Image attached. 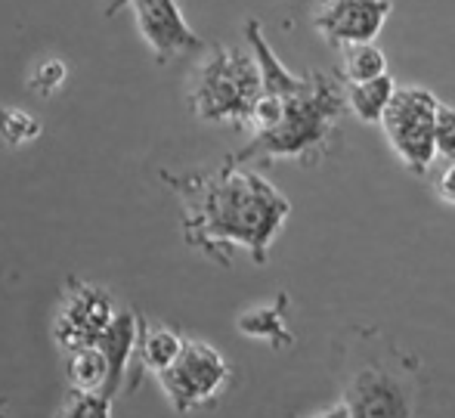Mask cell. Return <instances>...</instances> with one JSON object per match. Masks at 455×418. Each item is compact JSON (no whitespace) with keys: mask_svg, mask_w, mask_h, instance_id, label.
<instances>
[{"mask_svg":"<svg viewBox=\"0 0 455 418\" xmlns=\"http://www.w3.org/2000/svg\"><path fill=\"white\" fill-rule=\"evenodd\" d=\"M162 183L180 198L186 245L220 267L233 263L235 248L248 251L254 263H267L273 242L291 214V202L273 180L233 158L214 171H162Z\"/></svg>","mask_w":455,"mask_h":418,"instance_id":"cell-1","label":"cell"},{"mask_svg":"<svg viewBox=\"0 0 455 418\" xmlns=\"http://www.w3.org/2000/svg\"><path fill=\"white\" fill-rule=\"evenodd\" d=\"M245 37L264 72V100L254 112L248 146L229 158L242 165L275 158L319 165L338 143L341 115L347 112V81L338 75V68L294 75L273 53L258 19L245 22Z\"/></svg>","mask_w":455,"mask_h":418,"instance_id":"cell-2","label":"cell"},{"mask_svg":"<svg viewBox=\"0 0 455 418\" xmlns=\"http://www.w3.org/2000/svg\"><path fill=\"white\" fill-rule=\"evenodd\" d=\"M344 403L354 418H421L425 372L409 350L360 326L344 344Z\"/></svg>","mask_w":455,"mask_h":418,"instance_id":"cell-3","label":"cell"},{"mask_svg":"<svg viewBox=\"0 0 455 418\" xmlns=\"http://www.w3.org/2000/svg\"><path fill=\"white\" fill-rule=\"evenodd\" d=\"M260 100L264 72L251 47L217 44L186 81V106L204 125H233L239 131H251Z\"/></svg>","mask_w":455,"mask_h":418,"instance_id":"cell-4","label":"cell"},{"mask_svg":"<svg viewBox=\"0 0 455 418\" xmlns=\"http://www.w3.org/2000/svg\"><path fill=\"white\" fill-rule=\"evenodd\" d=\"M437 109L440 100L425 87H396L381 131L403 165L425 177L437 158Z\"/></svg>","mask_w":455,"mask_h":418,"instance_id":"cell-5","label":"cell"},{"mask_svg":"<svg viewBox=\"0 0 455 418\" xmlns=\"http://www.w3.org/2000/svg\"><path fill=\"white\" fill-rule=\"evenodd\" d=\"M156 378L177 413H192V409L208 406L223 394V388L233 378V369L217 347L198 338H186L180 357Z\"/></svg>","mask_w":455,"mask_h":418,"instance_id":"cell-6","label":"cell"},{"mask_svg":"<svg viewBox=\"0 0 455 418\" xmlns=\"http://www.w3.org/2000/svg\"><path fill=\"white\" fill-rule=\"evenodd\" d=\"M115 317H118V310H115L106 288L84 279H68L60 310L53 317L56 347L68 357L72 350L100 344L102 334L112 329Z\"/></svg>","mask_w":455,"mask_h":418,"instance_id":"cell-7","label":"cell"},{"mask_svg":"<svg viewBox=\"0 0 455 418\" xmlns=\"http://www.w3.org/2000/svg\"><path fill=\"white\" fill-rule=\"evenodd\" d=\"M394 12V0H316L310 22L325 44L347 50L354 44H371Z\"/></svg>","mask_w":455,"mask_h":418,"instance_id":"cell-8","label":"cell"},{"mask_svg":"<svg viewBox=\"0 0 455 418\" xmlns=\"http://www.w3.org/2000/svg\"><path fill=\"white\" fill-rule=\"evenodd\" d=\"M131 10L140 37L152 50L158 66H168L189 50H204L202 35L186 22L180 0H133Z\"/></svg>","mask_w":455,"mask_h":418,"instance_id":"cell-9","label":"cell"},{"mask_svg":"<svg viewBox=\"0 0 455 418\" xmlns=\"http://www.w3.org/2000/svg\"><path fill=\"white\" fill-rule=\"evenodd\" d=\"M143 329L146 323L137 317L133 310H118V317H115L112 329L102 334L100 347L106 350L108 357V397L118 394L121 388V378H124L127 366H131L133 353L140 350V341H143Z\"/></svg>","mask_w":455,"mask_h":418,"instance_id":"cell-10","label":"cell"},{"mask_svg":"<svg viewBox=\"0 0 455 418\" xmlns=\"http://www.w3.org/2000/svg\"><path fill=\"white\" fill-rule=\"evenodd\" d=\"M288 292H279L270 304H258V307H248L245 313H239L235 319V329H239L245 338H258L267 341L270 347H291L294 344V332L288 326Z\"/></svg>","mask_w":455,"mask_h":418,"instance_id":"cell-11","label":"cell"},{"mask_svg":"<svg viewBox=\"0 0 455 418\" xmlns=\"http://www.w3.org/2000/svg\"><path fill=\"white\" fill-rule=\"evenodd\" d=\"M394 93H396V81L390 78V75L360 81V84H347V109L363 125H381Z\"/></svg>","mask_w":455,"mask_h":418,"instance_id":"cell-12","label":"cell"},{"mask_svg":"<svg viewBox=\"0 0 455 418\" xmlns=\"http://www.w3.org/2000/svg\"><path fill=\"white\" fill-rule=\"evenodd\" d=\"M108 357L100 344L68 353V384L72 390H102L108 394Z\"/></svg>","mask_w":455,"mask_h":418,"instance_id":"cell-13","label":"cell"},{"mask_svg":"<svg viewBox=\"0 0 455 418\" xmlns=\"http://www.w3.org/2000/svg\"><path fill=\"white\" fill-rule=\"evenodd\" d=\"M338 75H341L347 84H360V81H371L387 75V56L371 44H354V47L341 50V66H338Z\"/></svg>","mask_w":455,"mask_h":418,"instance_id":"cell-14","label":"cell"},{"mask_svg":"<svg viewBox=\"0 0 455 418\" xmlns=\"http://www.w3.org/2000/svg\"><path fill=\"white\" fill-rule=\"evenodd\" d=\"M183 344H186V338L180 332L164 329V326L162 329H149V326H146L143 341H140V357H143V366L158 375V372L168 369V366L180 357Z\"/></svg>","mask_w":455,"mask_h":418,"instance_id":"cell-15","label":"cell"},{"mask_svg":"<svg viewBox=\"0 0 455 418\" xmlns=\"http://www.w3.org/2000/svg\"><path fill=\"white\" fill-rule=\"evenodd\" d=\"M41 121L35 118L31 112H25V109L19 106H0V140H4L6 146H12V149H19V146H28L35 143L37 137H41Z\"/></svg>","mask_w":455,"mask_h":418,"instance_id":"cell-16","label":"cell"},{"mask_svg":"<svg viewBox=\"0 0 455 418\" xmlns=\"http://www.w3.org/2000/svg\"><path fill=\"white\" fill-rule=\"evenodd\" d=\"M68 81V66L56 56H47V60H37L28 72V90L41 100H50L56 96Z\"/></svg>","mask_w":455,"mask_h":418,"instance_id":"cell-17","label":"cell"},{"mask_svg":"<svg viewBox=\"0 0 455 418\" xmlns=\"http://www.w3.org/2000/svg\"><path fill=\"white\" fill-rule=\"evenodd\" d=\"M112 400L102 390H72L60 418H112Z\"/></svg>","mask_w":455,"mask_h":418,"instance_id":"cell-18","label":"cell"},{"mask_svg":"<svg viewBox=\"0 0 455 418\" xmlns=\"http://www.w3.org/2000/svg\"><path fill=\"white\" fill-rule=\"evenodd\" d=\"M437 156L455 162V109L440 102L437 109Z\"/></svg>","mask_w":455,"mask_h":418,"instance_id":"cell-19","label":"cell"},{"mask_svg":"<svg viewBox=\"0 0 455 418\" xmlns=\"http://www.w3.org/2000/svg\"><path fill=\"white\" fill-rule=\"evenodd\" d=\"M434 189H437V196L443 198L446 205H455V162H446L437 183H434Z\"/></svg>","mask_w":455,"mask_h":418,"instance_id":"cell-20","label":"cell"},{"mask_svg":"<svg viewBox=\"0 0 455 418\" xmlns=\"http://www.w3.org/2000/svg\"><path fill=\"white\" fill-rule=\"evenodd\" d=\"M307 418H354V415H350V406L344 403V397H341L335 406L323 409V413H316V415H307Z\"/></svg>","mask_w":455,"mask_h":418,"instance_id":"cell-21","label":"cell"},{"mask_svg":"<svg viewBox=\"0 0 455 418\" xmlns=\"http://www.w3.org/2000/svg\"><path fill=\"white\" fill-rule=\"evenodd\" d=\"M133 0H108L106 4V16H115L118 10H124V6H131Z\"/></svg>","mask_w":455,"mask_h":418,"instance_id":"cell-22","label":"cell"},{"mask_svg":"<svg viewBox=\"0 0 455 418\" xmlns=\"http://www.w3.org/2000/svg\"><path fill=\"white\" fill-rule=\"evenodd\" d=\"M0 418H10V415H6V403L4 400H0Z\"/></svg>","mask_w":455,"mask_h":418,"instance_id":"cell-23","label":"cell"}]
</instances>
